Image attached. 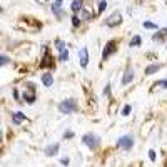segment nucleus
<instances>
[{
    "label": "nucleus",
    "mask_w": 167,
    "mask_h": 167,
    "mask_svg": "<svg viewBox=\"0 0 167 167\" xmlns=\"http://www.w3.org/2000/svg\"><path fill=\"white\" fill-rule=\"evenodd\" d=\"M82 144L87 145L90 150H97L99 145H100V137L95 136L94 132H89V134H85V136L82 137Z\"/></svg>",
    "instance_id": "obj_1"
},
{
    "label": "nucleus",
    "mask_w": 167,
    "mask_h": 167,
    "mask_svg": "<svg viewBox=\"0 0 167 167\" xmlns=\"http://www.w3.org/2000/svg\"><path fill=\"white\" fill-rule=\"evenodd\" d=\"M134 80V69H132V65L127 64V69H125V74L124 77H122V85H127L130 84Z\"/></svg>",
    "instance_id": "obj_8"
},
{
    "label": "nucleus",
    "mask_w": 167,
    "mask_h": 167,
    "mask_svg": "<svg viewBox=\"0 0 167 167\" xmlns=\"http://www.w3.org/2000/svg\"><path fill=\"white\" fill-rule=\"evenodd\" d=\"M55 48H57V50H59V52H64V50H67V44H65L64 42V40H55Z\"/></svg>",
    "instance_id": "obj_17"
},
{
    "label": "nucleus",
    "mask_w": 167,
    "mask_h": 167,
    "mask_svg": "<svg viewBox=\"0 0 167 167\" xmlns=\"http://www.w3.org/2000/svg\"><path fill=\"white\" fill-rule=\"evenodd\" d=\"M79 23H80V19L77 17V15H74V17H72V25H74V27H79Z\"/></svg>",
    "instance_id": "obj_23"
},
{
    "label": "nucleus",
    "mask_w": 167,
    "mask_h": 167,
    "mask_svg": "<svg viewBox=\"0 0 167 167\" xmlns=\"http://www.w3.org/2000/svg\"><path fill=\"white\" fill-rule=\"evenodd\" d=\"M59 149H60L59 144L47 145V147H45V156H55V154H59Z\"/></svg>",
    "instance_id": "obj_12"
},
{
    "label": "nucleus",
    "mask_w": 167,
    "mask_h": 167,
    "mask_svg": "<svg viewBox=\"0 0 167 167\" xmlns=\"http://www.w3.org/2000/svg\"><path fill=\"white\" fill-rule=\"evenodd\" d=\"M115 50H117V47H115V40H111V42H107V45H105L104 52H102V60H107L109 57H111Z\"/></svg>",
    "instance_id": "obj_6"
},
{
    "label": "nucleus",
    "mask_w": 167,
    "mask_h": 167,
    "mask_svg": "<svg viewBox=\"0 0 167 167\" xmlns=\"http://www.w3.org/2000/svg\"><path fill=\"white\" fill-rule=\"evenodd\" d=\"M35 2H37V3H47L48 0H35Z\"/></svg>",
    "instance_id": "obj_30"
},
{
    "label": "nucleus",
    "mask_w": 167,
    "mask_h": 167,
    "mask_svg": "<svg viewBox=\"0 0 167 167\" xmlns=\"http://www.w3.org/2000/svg\"><path fill=\"white\" fill-rule=\"evenodd\" d=\"M62 2H64V0H55V3H52V7H50L52 12H54L59 19L62 17Z\"/></svg>",
    "instance_id": "obj_9"
},
{
    "label": "nucleus",
    "mask_w": 167,
    "mask_h": 167,
    "mask_svg": "<svg viewBox=\"0 0 167 167\" xmlns=\"http://www.w3.org/2000/svg\"><path fill=\"white\" fill-rule=\"evenodd\" d=\"M64 137H65V139H72V137H74V132H72V130H69V132L64 134Z\"/></svg>",
    "instance_id": "obj_26"
},
{
    "label": "nucleus",
    "mask_w": 167,
    "mask_h": 167,
    "mask_svg": "<svg viewBox=\"0 0 167 167\" xmlns=\"http://www.w3.org/2000/svg\"><path fill=\"white\" fill-rule=\"evenodd\" d=\"M156 87H164V89H167V80H159V82L156 84Z\"/></svg>",
    "instance_id": "obj_24"
},
{
    "label": "nucleus",
    "mask_w": 167,
    "mask_h": 167,
    "mask_svg": "<svg viewBox=\"0 0 167 167\" xmlns=\"http://www.w3.org/2000/svg\"><path fill=\"white\" fill-rule=\"evenodd\" d=\"M140 44H142V39L139 37V35H136V37L130 40V47H139Z\"/></svg>",
    "instance_id": "obj_18"
},
{
    "label": "nucleus",
    "mask_w": 167,
    "mask_h": 167,
    "mask_svg": "<svg viewBox=\"0 0 167 167\" xmlns=\"http://www.w3.org/2000/svg\"><path fill=\"white\" fill-rule=\"evenodd\" d=\"M84 0H72V3H70V10L74 12V14H77V12H82L84 9Z\"/></svg>",
    "instance_id": "obj_10"
},
{
    "label": "nucleus",
    "mask_w": 167,
    "mask_h": 167,
    "mask_svg": "<svg viewBox=\"0 0 167 167\" xmlns=\"http://www.w3.org/2000/svg\"><path fill=\"white\" fill-rule=\"evenodd\" d=\"M149 157H150V161H156V152H154V150H149Z\"/></svg>",
    "instance_id": "obj_27"
},
{
    "label": "nucleus",
    "mask_w": 167,
    "mask_h": 167,
    "mask_svg": "<svg viewBox=\"0 0 167 167\" xmlns=\"http://www.w3.org/2000/svg\"><path fill=\"white\" fill-rule=\"evenodd\" d=\"M5 64H9V57H7V55H2V65H5Z\"/></svg>",
    "instance_id": "obj_28"
},
{
    "label": "nucleus",
    "mask_w": 167,
    "mask_h": 167,
    "mask_svg": "<svg viewBox=\"0 0 167 167\" xmlns=\"http://www.w3.org/2000/svg\"><path fill=\"white\" fill-rule=\"evenodd\" d=\"M79 62H80V67L85 69L89 65V48L87 47H82L79 52Z\"/></svg>",
    "instance_id": "obj_7"
},
{
    "label": "nucleus",
    "mask_w": 167,
    "mask_h": 167,
    "mask_svg": "<svg viewBox=\"0 0 167 167\" xmlns=\"http://www.w3.org/2000/svg\"><path fill=\"white\" fill-rule=\"evenodd\" d=\"M161 67H162L161 64H152V65H149V67L145 69V74H147V75H152V74H156L157 70H161Z\"/></svg>",
    "instance_id": "obj_15"
},
{
    "label": "nucleus",
    "mask_w": 167,
    "mask_h": 167,
    "mask_svg": "<svg viewBox=\"0 0 167 167\" xmlns=\"http://www.w3.org/2000/svg\"><path fill=\"white\" fill-rule=\"evenodd\" d=\"M120 23H122V14H120L119 10H115L111 17L107 19L105 25H107V27H117V25H120Z\"/></svg>",
    "instance_id": "obj_4"
},
{
    "label": "nucleus",
    "mask_w": 167,
    "mask_h": 167,
    "mask_svg": "<svg viewBox=\"0 0 167 167\" xmlns=\"http://www.w3.org/2000/svg\"><path fill=\"white\" fill-rule=\"evenodd\" d=\"M40 67H54V62H50L48 52H45V55H44V62H40Z\"/></svg>",
    "instance_id": "obj_16"
},
{
    "label": "nucleus",
    "mask_w": 167,
    "mask_h": 167,
    "mask_svg": "<svg viewBox=\"0 0 167 167\" xmlns=\"http://www.w3.org/2000/svg\"><path fill=\"white\" fill-rule=\"evenodd\" d=\"M42 84L45 85V87H52V84H54V75L52 74H44L42 75Z\"/></svg>",
    "instance_id": "obj_13"
},
{
    "label": "nucleus",
    "mask_w": 167,
    "mask_h": 167,
    "mask_svg": "<svg viewBox=\"0 0 167 167\" xmlns=\"http://www.w3.org/2000/svg\"><path fill=\"white\" fill-rule=\"evenodd\" d=\"M142 27H144V28H149V30H157V28H159L154 22H144V23H142Z\"/></svg>",
    "instance_id": "obj_19"
},
{
    "label": "nucleus",
    "mask_w": 167,
    "mask_h": 167,
    "mask_svg": "<svg viewBox=\"0 0 167 167\" xmlns=\"http://www.w3.org/2000/svg\"><path fill=\"white\" fill-rule=\"evenodd\" d=\"M165 35H167V27H164V28H161V30L157 32L156 35H154V40H156V42H162V40L165 39Z\"/></svg>",
    "instance_id": "obj_14"
},
{
    "label": "nucleus",
    "mask_w": 167,
    "mask_h": 167,
    "mask_svg": "<svg viewBox=\"0 0 167 167\" xmlns=\"http://www.w3.org/2000/svg\"><path fill=\"white\" fill-rule=\"evenodd\" d=\"M59 60H60V62H67V60H69V52H67V50L60 52V55H59Z\"/></svg>",
    "instance_id": "obj_20"
},
{
    "label": "nucleus",
    "mask_w": 167,
    "mask_h": 167,
    "mask_svg": "<svg viewBox=\"0 0 167 167\" xmlns=\"http://www.w3.org/2000/svg\"><path fill=\"white\" fill-rule=\"evenodd\" d=\"M134 145V139L132 136H122L119 140H117V147L119 149H124V150H129L130 147Z\"/></svg>",
    "instance_id": "obj_3"
},
{
    "label": "nucleus",
    "mask_w": 167,
    "mask_h": 167,
    "mask_svg": "<svg viewBox=\"0 0 167 167\" xmlns=\"http://www.w3.org/2000/svg\"><path fill=\"white\" fill-rule=\"evenodd\" d=\"M104 95H107V97H111V85H105V89H104Z\"/></svg>",
    "instance_id": "obj_25"
},
{
    "label": "nucleus",
    "mask_w": 167,
    "mask_h": 167,
    "mask_svg": "<svg viewBox=\"0 0 167 167\" xmlns=\"http://www.w3.org/2000/svg\"><path fill=\"white\" fill-rule=\"evenodd\" d=\"M60 162H62L64 165H69V164H70V161H69V159H62V161H60Z\"/></svg>",
    "instance_id": "obj_29"
},
{
    "label": "nucleus",
    "mask_w": 167,
    "mask_h": 167,
    "mask_svg": "<svg viewBox=\"0 0 167 167\" xmlns=\"http://www.w3.org/2000/svg\"><path fill=\"white\" fill-rule=\"evenodd\" d=\"M105 9H107V2H105V0H102V2L99 3V14H102Z\"/></svg>",
    "instance_id": "obj_21"
},
{
    "label": "nucleus",
    "mask_w": 167,
    "mask_h": 167,
    "mask_svg": "<svg viewBox=\"0 0 167 167\" xmlns=\"http://www.w3.org/2000/svg\"><path fill=\"white\" fill-rule=\"evenodd\" d=\"M77 109H79V105L74 99H65L59 104V111L62 114H74Z\"/></svg>",
    "instance_id": "obj_2"
},
{
    "label": "nucleus",
    "mask_w": 167,
    "mask_h": 167,
    "mask_svg": "<svg viewBox=\"0 0 167 167\" xmlns=\"http://www.w3.org/2000/svg\"><path fill=\"white\" fill-rule=\"evenodd\" d=\"M129 114H130V105H125V107L122 109V115H124V117H127Z\"/></svg>",
    "instance_id": "obj_22"
},
{
    "label": "nucleus",
    "mask_w": 167,
    "mask_h": 167,
    "mask_svg": "<svg viewBox=\"0 0 167 167\" xmlns=\"http://www.w3.org/2000/svg\"><path fill=\"white\" fill-rule=\"evenodd\" d=\"M25 119H27V115H25V114H22V112H14V115H12V120H14L15 125H20Z\"/></svg>",
    "instance_id": "obj_11"
},
{
    "label": "nucleus",
    "mask_w": 167,
    "mask_h": 167,
    "mask_svg": "<svg viewBox=\"0 0 167 167\" xmlns=\"http://www.w3.org/2000/svg\"><path fill=\"white\" fill-rule=\"evenodd\" d=\"M27 89H28L30 92L25 90V94H23V99H25L27 104H34L35 99H37V97H35V85H34V84H27Z\"/></svg>",
    "instance_id": "obj_5"
}]
</instances>
